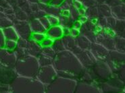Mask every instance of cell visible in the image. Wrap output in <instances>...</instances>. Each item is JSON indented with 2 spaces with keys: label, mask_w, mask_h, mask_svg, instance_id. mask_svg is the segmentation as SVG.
<instances>
[{
  "label": "cell",
  "mask_w": 125,
  "mask_h": 93,
  "mask_svg": "<svg viewBox=\"0 0 125 93\" xmlns=\"http://www.w3.org/2000/svg\"><path fill=\"white\" fill-rule=\"evenodd\" d=\"M46 37L52 38V40H58L61 39L64 37L63 34V27L60 25H55V26H50V28L46 30L45 32Z\"/></svg>",
  "instance_id": "obj_16"
},
{
  "label": "cell",
  "mask_w": 125,
  "mask_h": 93,
  "mask_svg": "<svg viewBox=\"0 0 125 93\" xmlns=\"http://www.w3.org/2000/svg\"><path fill=\"white\" fill-rule=\"evenodd\" d=\"M89 51L97 61H104L110 51L97 43H92Z\"/></svg>",
  "instance_id": "obj_13"
},
{
  "label": "cell",
  "mask_w": 125,
  "mask_h": 93,
  "mask_svg": "<svg viewBox=\"0 0 125 93\" xmlns=\"http://www.w3.org/2000/svg\"><path fill=\"white\" fill-rule=\"evenodd\" d=\"M41 53L43 54L47 57H50V58L53 59L54 57L56 55L55 52L53 51V49H52V46H50V47H45V48H42V51H41Z\"/></svg>",
  "instance_id": "obj_30"
},
{
  "label": "cell",
  "mask_w": 125,
  "mask_h": 93,
  "mask_svg": "<svg viewBox=\"0 0 125 93\" xmlns=\"http://www.w3.org/2000/svg\"><path fill=\"white\" fill-rule=\"evenodd\" d=\"M27 41H28L27 40H25L24 38H19L17 41L18 46V47H21V48L26 49V45H27Z\"/></svg>",
  "instance_id": "obj_38"
},
{
  "label": "cell",
  "mask_w": 125,
  "mask_h": 93,
  "mask_svg": "<svg viewBox=\"0 0 125 93\" xmlns=\"http://www.w3.org/2000/svg\"><path fill=\"white\" fill-rule=\"evenodd\" d=\"M82 25H83V24L81 22H80L78 20H74V22H73V27L72 28H75V29L79 30L81 28Z\"/></svg>",
  "instance_id": "obj_41"
},
{
  "label": "cell",
  "mask_w": 125,
  "mask_h": 93,
  "mask_svg": "<svg viewBox=\"0 0 125 93\" xmlns=\"http://www.w3.org/2000/svg\"><path fill=\"white\" fill-rule=\"evenodd\" d=\"M117 19H116L115 18L112 16H110L109 17L106 18V22H107V26H108V28L110 29L113 30L114 26L116 25V23Z\"/></svg>",
  "instance_id": "obj_31"
},
{
  "label": "cell",
  "mask_w": 125,
  "mask_h": 93,
  "mask_svg": "<svg viewBox=\"0 0 125 93\" xmlns=\"http://www.w3.org/2000/svg\"><path fill=\"white\" fill-rule=\"evenodd\" d=\"M29 26L32 32H40V33H45L46 29L42 25L41 22L39 19L34 18L31 19L29 21Z\"/></svg>",
  "instance_id": "obj_19"
},
{
  "label": "cell",
  "mask_w": 125,
  "mask_h": 93,
  "mask_svg": "<svg viewBox=\"0 0 125 93\" xmlns=\"http://www.w3.org/2000/svg\"><path fill=\"white\" fill-rule=\"evenodd\" d=\"M39 20L41 22V23L42 24V25L44 26V28L46 29V30L50 28V26H50V22H49V21H48V19H47V16H43V17L39 18Z\"/></svg>",
  "instance_id": "obj_36"
},
{
  "label": "cell",
  "mask_w": 125,
  "mask_h": 93,
  "mask_svg": "<svg viewBox=\"0 0 125 93\" xmlns=\"http://www.w3.org/2000/svg\"><path fill=\"white\" fill-rule=\"evenodd\" d=\"M75 41L76 46L83 50H89L91 45L92 43L87 37L82 35H80L75 38Z\"/></svg>",
  "instance_id": "obj_20"
},
{
  "label": "cell",
  "mask_w": 125,
  "mask_h": 93,
  "mask_svg": "<svg viewBox=\"0 0 125 93\" xmlns=\"http://www.w3.org/2000/svg\"><path fill=\"white\" fill-rule=\"evenodd\" d=\"M52 65L58 76L77 81L85 70L73 53L68 50L56 53L53 59Z\"/></svg>",
  "instance_id": "obj_1"
},
{
  "label": "cell",
  "mask_w": 125,
  "mask_h": 93,
  "mask_svg": "<svg viewBox=\"0 0 125 93\" xmlns=\"http://www.w3.org/2000/svg\"><path fill=\"white\" fill-rule=\"evenodd\" d=\"M18 76L14 68L0 64V85L10 86Z\"/></svg>",
  "instance_id": "obj_11"
},
{
  "label": "cell",
  "mask_w": 125,
  "mask_h": 93,
  "mask_svg": "<svg viewBox=\"0 0 125 93\" xmlns=\"http://www.w3.org/2000/svg\"><path fill=\"white\" fill-rule=\"evenodd\" d=\"M37 60L40 67L46 66V65H52L53 59L48 57H47L43 54H42V53L38 57Z\"/></svg>",
  "instance_id": "obj_25"
},
{
  "label": "cell",
  "mask_w": 125,
  "mask_h": 93,
  "mask_svg": "<svg viewBox=\"0 0 125 93\" xmlns=\"http://www.w3.org/2000/svg\"><path fill=\"white\" fill-rule=\"evenodd\" d=\"M16 61L17 58L14 51H8L5 48L0 49V64L14 69Z\"/></svg>",
  "instance_id": "obj_12"
},
{
  "label": "cell",
  "mask_w": 125,
  "mask_h": 93,
  "mask_svg": "<svg viewBox=\"0 0 125 93\" xmlns=\"http://www.w3.org/2000/svg\"><path fill=\"white\" fill-rule=\"evenodd\" d=\"M99 17L107 18L112 16L111 8L106 3H102L97 5Z\"/></svg>",
  "instance_id": "obj_22"
},
{
  "label": "cell",
  "mask_w": 125,
  "mask_h": 93,
  "mask_svg": "<svg viewBox=\"0 0 125 93\" xmlns=\"http://www.w3.org/2000/svg\"><path fill=\"white\" fill-rule=\"evenodd\" d=\"M77 80L57 76L50 84L45 86L46 93H74Z\"/></svg>",
  "instance_id": "obj_4"
},
{
  "label": "cell",
  "mask_w": 125,
  "mask_h": 93,
  "mask_svg": "<svg viewBox=\"0 0 125 93\" xmlns=\"http://www.w3.org/2000/svg\"><path fill=\"white\" fill-rule=\"evenodd\" d=\"M116 35L113 30L108 28H102L96 35L95 42L104 46L108 51L115 50L114 37Z\"/></svg>",
  "instance_id": "obj_7"
},
{
  "label": "cell",
  "mask_w": 125,
  "mask_h": 93,
  "mask_svg": "<svg viewBox=\"0 0 125 93\" xmlns=\"http://www.w3.org/2000/svg\"><path fill=\"white\" fill-rule=\"evenodd\" d=\"M3 35L6 37V40H12V41H17L19 38V37L17 34V32L16 31L14 27L9 26L7 28H3Z\"/></svg>",
  "instance_id": "obj_21"
},
{
  "label": "cell",
  "mask_w": 125,
  "mask_h": 93,
  "mask_svg": "<svg viewBox=\"0 0 125 93\" xmlns=\"http://www.w3.org/2000/svg\"><path fill=\"white\" fill-rule=\"evenodd\" d=\"M14 28L17 32L19 38H24L27 41L29 40L32 32L30 28L29 22L25 21H22L21 22H18L16 24Z\"/></svg>",
  "instance_id": "obj_15"
},
{
  "label": "cell",
  "mask_w": 125,
  "mask_h": 93,
  "mask_svg": "<svg viewBox=\"0 0 125 93\" xmlns=\"http://www.w3.org/2000/svg\"><path fill=\"white\" fill-rule=\"evenodd\" d=\"M52 0H40L39 2L41 3H43V4H45V5H49L51 2Z\"/></svg>",
  "instance_id": "obj_45"
},
{
  "label": "cell",
  "mask_w": 125,
  "mask_h": 93,
  "mask_svg": "<svg viewBox=\"0 0 125 93\" xmlns=\"http://www.w3.org/2000/svg\"><path fill=\"white\" fill-rule=\"evenodd\" d=\"M81 35V32L79 30L75 29L74 28H70V35L71 37H73V38H76L77 37H79V35Z\"/></svg>",
  "instance_id": "obj_39"
},
{
  "label": "cell",
  "mask_w": 125,
  "mask_h": 93,
  "mask_svg": "<svg viewBox=\"0 0 125 93\" xmlns=\"http://www.w3.org/2000/svg\"><path fill=\"white\" fill-rule=\"evenodd\" d=\"M94 83L98 84L107 81L113 76V73L104 61H96L87 69Z\"/></svg>",
  "instance_id": "obj_5"
},
{
  "label": "cell",
  "mask_w": 125,
  "mask_h": 93,
  "mask_svg": "<svg viewBox=\"0 0 125 93\" xmlns=\"http://www.w3.org/2000/svg\"><path fill=\"white\" fill-rule=\"evenodd\" d=\"M39 1H40V0H39Z\"/></svg>",
  "instance_id": "obj_50"
},
{
  "label": "cell",
  "mask_w": 125,
  "mask_h": 93,
  "mask_svg": "<svg viewBox=\"0 0 125 93\" xmlns=\"http://www.w3.org/2000/svg\"><path fill=\"white\" fill-rule=\"evenodd\" d=\"M73 3H74V0H64L62 6L60 7V8L61 10L62 9H69L70 10L73 7Z\"/></svg>",
  "instance_id": "obj_32"
},
{
  "label": "cell",
  "mask_w": 125,
  "mask_h": 93,
  "mask_svg": "<svg viewBox=\"0 0 125 93\" xmlns=\"http://www.w3.org/2000/svg\"><path fill=\"white\" fill-rule=\"evenodd\" d=\"M104 61L110 68L113 74H115L125 66V53L116 50L110 51Z\"/></svg>",
  "instance_id": "obj_6"
},
{
  "label": "cell",
  "mask_w": 125,
  "mask_h": 93,
  "mask_svg": "<svg viewBox=\"0 0 125 93\" xmlns=\"http://www.w3.org/2000/svg\"><path fill=\"white\" fill-rule=\"evenodd\" d=\"M122 93H125V86H124V88H123V90H122Z\"/></svg>",
  "instance_id": "obj_48"
},
{
  "label": "cell",
  "mask_w": 125,
  "mask_h": 93,
  "mask_svg": "<svg viewBox=\"0 0 125 93\" xmlns=\"http://www.w3.org/2000/svg\"><path fill=\"white\" fill-rule=\"evenodd\" d=\"M78 20L83 24L86 23L89 20V18H88L87 16H80L79 18H78Z\"/></svg>",
  "instance_id": "obj_44"
},
{
  "label": "cell",
  "mask_w": 125,
  "mask_h": 93,
  "mask_svg": "<svg viewBox=\"0 0 125 93\" xmlns=\"http://www.w3.org/2000/svg\"><path fill=\"white\" fill-rule=\"evenodd\" d=\"M114 44L116 51L125 53V38L116 36L114 37Z\"/></svg>",
  "instance_id": "obj_24"
},
{
  "label": "cell",
  "mask_w": 125,
  "mask_h": 93,
  "mask_svg": "<svg viewBox=\"0 0 125 93\" xmlns=\"http://www.w3.org/2000/svg\"><path fill=\"white\" fill-rule=\"evenodd\" d=\"M47 18L48 19V21L50 24V26H55L59 24V18L51 16V15H47Z\"/></svg>",
  "instance_id": "obj_34"
},
{
  "label": "cell",
  "mask_w": 125,
  "mask_h": 93,
  "mask_svg": "<svg viewBox=\"0 0 125 93\" xmlns=\"http://www.w3.org/2000/svg\"><path fill=\"white\" fill-rule=\"evenodd\" d=\"M57 76L58 74L53 65H49L40 67L36 78L46 86L52 83Z\"/></svg>",
  "instance_id": "obj_9"
},
{
  "label": "cell",
  "mask_w": 125,
  "mask_h": 93,
  "mask_svg": "<svg viewBox=\"0 0 125 93\" xmlns=\"http://www.w3.org/2000/svg\"><path fill=\"white\" fill-rule=\"evenodd\" d=\"M114 75L116 76L121 81L123 82L125 84V66H124V67H122V69H120V70L118 72L116 73Z\"/></svg>",
  "instance_id": "obj_35"
},
{
  "label": "cell",
  "mask_w": 125,
  "mask_h": 93,
  "mask_svg": "<svg viewBox=\"0 0 125 93\" xmlns=\"http://www.w3.org/2000/svg\"><path fill=\"white\" fill-rule=\"evenodd\" d=\"M86 16H87L88 18H90V19L98 18H99V14H98L97 6H94V7L87 8V9H86Z\"/></svg>",
  "instance_id": "obj_27"
},
{
  "label": "cell",
  "mask_w": 125,
  "mask_h": 93,
  "mask_svg": "<svg viewBox=\"0 0 125 93\" xmlns=\"http://www.w3.org/2000/svg\"><path fill=\"white\" fill-rule=\"evenodd\" d=\"M62 43L64 44V46L65 47V49L68 51H72V50L76 46V45L75 38H73L70 35L68 36H64L62 38Z\"/></svg>",
  "instance_id": "obj_23"
},
{
  "label": "cell",
  "mask_w": 125,
  "mask_h": 93,
  "mask_svg": "<svg viewBox=\"0 0 125 93\" xmlns=\"http://www.w3.org/2000/svg\"><path fill=\"white\" fill-rule=\"evenodd\" d=\"M112 16L117 20H125V3L121 2L111 8Z\"/></svg>",
  "instance_id": "obj_18"
},
{
  "label": "cell",
  "mask_w": 125,
  "mask_h": 93,
  "mask_svg": "<svg viewBox=\"0 0 125 93\" xmlns=\"http://www.w3.org/2000/svg\"><path fill=\"white\" fill-rule=\"evenodd\" d=\"M97 85L102 93H122L125 84L114 74L107 81Z\"/></svg>",
  "instance_id": "obj_8"
},
{
  "label": "cell",
  "mask_w": 125,
  "mask_h": 93,
  "mask_svg": "<svg viewBox=\"0 0 125 93\" xmlns=\"http://www.w3.org/2000/svg\"><path fill=\"white\" fill-rule=\"evenodd\" d=\"M0 93H10L9 90V86L0 85Z\"/></svg>",
  "instance_id": "obj_42"
},
{
  "label": "cell",
  "mask_w": 125,
  "mask_h": 93,
  "mask_svg": "<svg viewBox=\"0 0 125 93\" xmlns=\"http://www.w3.org/2000/svg\"><path fill=\"white\" fill-rule=\"evenodd\" d=\"M52 47L53 51L55 52V53L62 52V51H63L64 50H66L64 46V44H63L62 41V38L61 39H58V40L53 41V43Z\"/></svg>",
  "instance_id": "obj_26"
},
{
  "label": "cell",
  "mask_w": 125,
  "mask_h": 93,
  "mask_svg": "<svg viewBox=\"0 0 125 93\" xmlns=\"http://www.w3.org/2000/svg\"><path fill=\"white\" fill-rule=\"evenodd\" d=\"M39 68L37 58L28 55L23 58L17 59L14 70L18 76L36 78Z\"/></svg>",
  "instance_id": "obj_3"
},
{
  "label": "cell",
  "mask_w": 125,
  "mask_h": 93,
  "mask_svg": "<svg viewBox=\"0 0 125 93\" xmlns=\"http://www.w3.org/2000/svg\"><path fill=\"white\" fill-rule=\"evenodd\" d=\"M31 3H37L39 1V0H29Z\"/></svg>",
  "instance_id": "obj_47"
},
{
  "label": "cell",
  "mask_w": 125,
  "mask_h": 93,
  "mask_svg": "<svg viewBox=\"0 0 125 93\" xmlns=\"http://www.w3.org/2000/svg\"><path fill=\"white\" fill-rule=\"evenodd\" d=\"M74 93H102L95 83L78 81Z\"/></svg>",
  "instance_id": "obj_14"
},
{
  "label": "cell",
  "mask_w": 125,
  "mask_h": 93,
  "mask_svg": "<svg viewBox=\"0 0 125 93\" xmlns=\"http://www.w3.org/2000/svg\"><path fill=\"white\" fill-rule=\"evenodd\" d=\"M10 93H46L45 86L37 78L18 76L9 86Z\"/></svg>",
  "instance_id": "obj_2"
},
{
  "label": "cell",
  "mask_w": 125,
  "mask_h": 93,
  "mask_svg": "<svg viewBox=\"0 0 125 93\" xmlns=\"http://www.w3.org/2000/svg\"><path fill=\"white\" fill-rule=\"evenodd\" d=\"M64 1V0H52L49 5L54 6V7H57V8H60Z\"/></svg>",
  "instance_id": "obj_40"
},
{
  "label": "cell",
  "mask_w": 125,
  "mask_h": 93,
  "mask_svg": "<svg viewBox=\"0 0 125 93\" xmlns=\"http://www.w3.org/2000/svg\"><path fill=\"white\" fill-rule=\"evenodd\" d=\"M26 49L29 55L37 58L41 54L42 47L39 43H36L35 41H32L31 39H29L27 41Z\"/></svg>",
  "instance_id": "obj_17"
},
{
  "label": "cell",
  "mask_w": 125,
  "mask_h": 93,
  "mask_svg": "<svg viewBox=\"0 0 125 93\" xmlns=\"http://www.w3.org/2000/svg\"><path fill=\"white\" fill-rule=\"evenodd\" d=\"M97 4H102V3H106L108 0H95Z\"/></svg>",
  "instance_id": "obj_46"
},
{
  "label": "cell",
  "mask_w": 125,
  "mask_h": 93,
  "mask_svg": "<svg viewBox=\"0 0 125 93\" xmlns=\"http://www.w3.org/2000/svg\"><path fill=\"white\" fill-rule=\"evenodd\" d=\"M121 1H122V2H124V3H125V0H120Z\"/></svg>",
  "instance_id": "obj_49"
},
{
  "label": "cell",
  "mask_w": 125,
  "mask_h": 93,
  "mask_svg": "<svg viewBox=\"0 0 125 93\" xmlns=\"http://www.w3.org/2000/svg\"><path fill=\"white\" fill-rule=\"evenodd\" d=\"M46 37L45 33H40V32H32L31 35V38L32 41H35L36 43L40 44L41 41Z\"/></svg>",
  "instance_id": "obj_28"
},
{
  "label": "cell",
  "mask_w": 125,
  "mask_h": 93,
  "mask_svg": "<svg viewBox=\"0 0 125 93\" xmlns=\"http://www.w3.org/2000/svg\"><path fill=\"white\" fill-rule=\"evenodd\" d=\"M71 52L79 59L80 63L85 69L90 68L97 61L89 50H83L76 46Z\"/></svg>",
  "instance_id": "obj_10"
},
{
  "label": "cell",
  "mask_w": 125,
  "mask_h": 93,
  "mask_svg": "<svg viewBox=\"0 0 125 93\" xmlns=\"http://www.w3.org/2000/svg\"><path fill=\"white\" fill-rule=\"evenodd\" d=\"M6 37L3 35V30L0 29V49H3L6 44Z\"/></svg>",
  "instance_id": "obj_37"
},
{
  "label": "cell",
  "mask_w": 125,
  "mask_h": 93,
  "mask_svg": "<svg viewBox=\"0 0 125 93\" xmlns=\"http://www.w3.org/2000/svg\"><path fill=\"white\" fill-rule=\"evenodd\" d=\"M60 16L64 17H70V11L69 9H62L61 10V14Z\"/></svg>",
  "instance_id": "obj_43"
},
{
  "label": "cell",
  "mask_w": 125,
  "mask_h": 93,
  "mask_svg": "<svg viewBox=\"0 0 125 93\" xmlns=\"http://www.w3.org/2000/svg\"><path fill=\"white\" fill-rule=\"evenodd\" d=\"M53 43V40H52V38H49L46 37L45 38H44L43 41L40 43V45L42 48H45V47H50L52 46Z\"/></svg>",
  "instance_id": "obj_33"
},
{
  "label": "cell",
  "mask_w": 125,
  "mask_h": 93,
  "mask_svg": "<svg viewBox=\"0 0 125 93\" xmlns=\"http://www.w3.org/2000/svg\"><path fill=\"white\" fill-rule=\"evenodd\" d=\"M17 41H12V40H6L4 48L10 51H14V50L17 48Z\"/></svg>",
  "instance_id": "obj_29"
}]
</instances>
